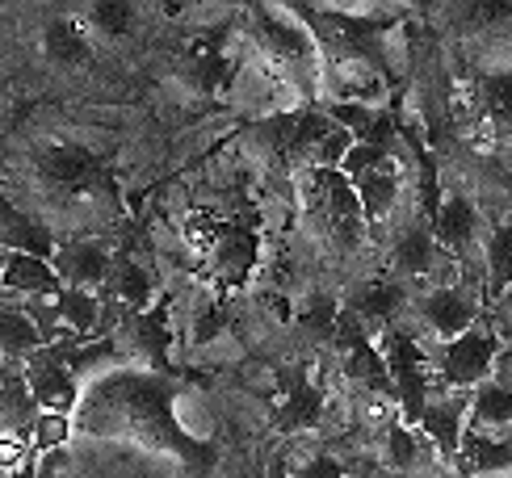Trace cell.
Instances as JSON below:
<instances>
[{
  "mask_svg": "<svg viewBox=\"0 0 512 478\" xmlns=\"http://www.w3.org/2000/svg\"><path fill=\"white\" fill-rule=\"evenodd\" d=\"M72 424L101 441H131L177 458L185 470L206 474L215 466V445L194 437L177 416V386L156 369H110L97 374L80 395Z\"/></svg>",
  "mask_w": 512,
  "mask_h": 478,
  "instance_id": "obj_1",
  "label": "cell"
},
{
  "mask_svg": "<svg viewBox=\"0 0 512 478\" xmlns=\"http://www.w3.org/2000/svg\"><path fill=\"white\" fill-rule=\"evenodd\" d=\"M252 34H256V47L290 76V84H298L311 97L328 89L324 42L311 30V21H303L298 5H256Z\"/></svg>",
  "mask_w": 512,
  "mask_h": 478,
  "instance_id": "obj_2",
  "label": "cell"
},
{
  "mask_svg": "<svg viewBox=\"0 0 512 478\" xmlns=\"http://www.w3.org/2000/svg\"><path fill=\"white\" fill-rule=\"evenodd\" d=\"M382 361H387V374L395 386V403L403 407V424H416L420 411L429 407V399L437 395V374H433V357L420 349V340L403 328H387L382 332Z\"/></svg>",
  "mask_w": 512,
  "mask_h": 478,
  "instance_id": "obj_3",
  "label": "cell"
},
{
  "mask_svg": "<svg viewBox=\"0 0 512 478\" xmlns=\"http://www.w3.org/2000/svg\"><path fill=\"white\" fill-rule=\"evenodd\" d=\"M433 374H437L441 390L475 395L483 382H492L500 374V340L475 323L471 332H462V336L441 344L437 357H433Z\"/></svg>",
  "mask_w": 512,
  "mask_h": 478,
  "instance_id": "obj_4",
  "label": "cell"
},
{
  "mask_svg": "<svg viewBox=\"0 0 512 478\" xmlns=\"http://www.w3.org/2000/svg\"><path fill=\"white\" fill-rule=\"evenodd\" d=\"M311 210L315 219L324 223V231L332 235V244L340 248H357L366 239V210L357 202V189L340 168H311Z\"/></svg>",
  "mask_w": 512,
  "mask_h": 478,
  "instance_id": "obj_5",
  "label": "cell"
},
{
  "mask_svg": "<svg viewBox=\"0 0 512 478\" xmlns=\"http://www.w3.org/2000/svg\"><path fill=\"white\" fill-rule=\"evenodd\" d=\"M433 235H437V244L441 252L450 256V260H466V256H475L483 248V210L475 202V193L466 189V185H445L441 189V198H437V210H433Z\"/></svg>",
  "mask_w": 512,
  "mask_h": 478,
  "instance_id": "obj_6",
  "label": "cell"
},
{
  "mask_svg": "<svg viewBox=\"0 0 512 478\" xmlns=\"http://www.w3.org/2000/svg\"><path fill=\"white\" fill-rule=\"evenodd\" d=\"M416 311L424 319V328L445 344V340H454L462 332H471L479 323V294L466 286V281H441V286L424 290Z\"/></svg>",
  "mask_w": 512,
  "mask_h": 478,
  "instance_id": "obj_7",
  "label": "cell"
},
{
  "mask_svg": "<svg viewBox=\"0 0 512 478\" xmlns=\"http://www.w3.org/2000/svg\"><path fill=\"white\" fill-rule=\"evenodd\" d=\"M26 386L30 395L42 411H51V416H76L80 407V382H76V369L63 361L55 349H42L26 361Z\"/></svg>",
  "mask_w": 512,
  "mask_h": 478,
  "instance_id": "obj_8",
  "label": "cell"
},
{
  "mask_svg": "<svg viewBox=\"0 0 512 478\" xmlns=\"http://www.w3.org/2000/svg\"><path fill=\"white\" fill-rule=\"evenodd\" d=\"M38 172L68 193H93L101 185V160L84 143L51 139L38 147Z\"/></svg>",
  "mask_w": 512,
  "mask_h": 478,
  "instance_id": "obj_9",
  "label": "cell"
},
{
  "mask_svg": "<svg viewBox=\"0 0 512 478\" xmlns=\"http://www.w3.org/2000/svg\"><path fill=\"white\" fill-rule=\"evenodd\" d=\"M328 93L345 105H370V110H378L387 101V76H382L374 55H332Z\"/></svg>",
  "mask_w": 512,
  "mask_h": 478,
  "instance_id": "obj_10",
  "label": "cell"
},
{
  "mask_svg": "<svg viewBox=\"0 0 512 478\" xmlns=\"http://www.w3.org/2000/svg\"><path fill=\"white\" fill-rule=\"evenodd\" d=\"M420 432L437 445L441 462H458L462 453V437L471 428V395H454V390H437L429 399V407L420 411Z\"/></svg>",
  "mask_w": 512,
  "mask_h": 478,
  "instance_id": "obj_11",
  "label": "cell"
},
{
  "mask_svg": "<svg viewBox=\"0 0 512 478\" xmlns=\"http://www.w3.org/2000/svg\"><path fill=\"white\" fill-rule=\"evenodd\" d=\"M261 256V235L248 223H219L215 244H210V265H215L223 286H244Z\"/></svg>",
  "mask_w": 512,
  "mask_h": 478,
  "instance_id": "obj_12",
  "label": "cell"
},
{
  "mask_svg": "<svg viewBox=\"0 0 512 478\" xmlns=\"http://www.w3.org/2000/svg\"><path fill=\"white\" fill-rule=\"evenodd\" d=\"M353 189H357L361 210H366V223H387L391 214L399 210V198H403V164H399V156H387V160L370 164L366 172H357Z\"/></svg>",
  "mask_w": 512,
  "mask_h": 478,
  "instance_id": "obj_13",
  "label": "cell"
},
{
  "mask_svg": "<svg viewBox=\"0 0 512 478\" xmlns=\"http://www.w3.org/2000/svg\"><path fill=\"white\" fill-rule=\"evenodd\" d=\"M55 269L63 277V286H76V290H89V286H105L114 273V256L97 239H72L55 252Z\"/></svg>",
  "mask_w": 512,
  "mask_h": 478,
  "instance_id": "obj_14",
  "label": "cell"
},
{
  "mask_svg": "<svg viewBox=\"0 0 512 478\" xmlns=\"http://www.w3.org/2000/svg\"><path fill=\"white\" fill-rule=\"evenodd\" d=\"M324 407H328L324 386L311 382L307 374H294L282 390V403L273 411V424H277V432H307L324 420Z\"/></svg>",
  "mask_w": 512,
  "mask_h": 478,
  "instance_id": "obj_15",
  "label": "cell"
},
{
  "mask_svg": "<svg viewBox=\"0 0 512 478\" xmlns=\"http://www.w3.org/2000/svg\"><path fill=\"white\" fill-rule=\"evenodd\" d=\"M458 470H462V474H475V478L512 474V432H479V428H466L462 453H458Z\"/></svg>",
  "mask_w": 512,
  "mask_h": 478,
  "instance_id": "obj_16",
  "label": "cell"
},
{
  "mask_svg": "<svg viewBox=\"0 0 512 478\" xmlns=\"http://www.w3.org/2000/svg\"><path fill=\"white\" fill-rule=\"evenodd\" d=\"M441 256L445 252L437 244L433 227H420V223H412L408 231H399V239L391 244V265L403 277H433L437 265H441Z\"/></svg>",
  "mask_w": 512,
  "mask_h": 478,
  "instance_id": "obj_17",
  "label": "cell"
},
{
  "mask_svg": "<svg viewBox=\"0 0 512 478\" xmlns=\"http://www.w3.org/2000/svg\"><path fill=\"white\" fill-rule=\"evenodd\" d=\"M0 286L13 294H30V298H55L63 290V277L51 260H38L26 252H9L5 273H0Z\"/></svg>",
  "mask_w": 512,
  "mask_h": 478,
  "instance_id": "obj_18",
  "label": "cell"
},
{
  "mask_svg": "<svg viewBox=\"0 0 512 478\" xmlns=\"http://www.w3.org/2000/svg\"><path fill=\"white\" fill-rule=\"evenodd\" d=\"M0 248L5 252H26V256H38V260H51L55 256V235L34 223L30 214H21L17 206H9L0 198Z\"/></svg>",
  "mask_w": 512,
  "mask_h": 478,
  "instance_id": "obj_19",
  "label": "cell"
},
{
  "mask_svg": "<svg viewBox=\"0 0 512 478\" xmlns=\"http://www.w3.org/2000/svg\"><path fill=\"white\" fill-rule=\"evenodd\" d=\"M122 340L131 344V349L160 374L164 357H168V307H164V302H156L152 311L126 319V323H122Z\"/></svg>",
  "mask_w": 512,
  "mask_h": 478,
  "instance_id": "obj_20",
  "label": "cell"
},
{
  "mask_svg": "<svg viewBox=\"0 0 512 478\" xmlns=\"http://www.w3.org/2000/svg\"><path fill=\"white\" fill-rule=\"evenodd\" d=\"M479 260H483V286H487V294L504 298L512 290V219L487 227Z\"/></svg>",
  "mask_w": 512,
  "mask_h": 478,
  "instance_id": "obj_21",
  "label": "cell"
},
{
  "mask_svg": "<svg viewBox=\"0 0 512 478\" xmlns=\"http://www.w3.org/2000/svg\"><path fill=\"white\" fill-rule=\"evenodd\" d=\"M42 55L59 63V68H80V63H89L93 47H89V34H84L80 21L51 17L47 26H42Z\"/></svg>",
  "mask_w": 512,
  "mask_h": 478,
  "instance_id": "obj_22",
  "label": "cell"
},
{
  "mask_svg": "<svg viewBox=\"0 0 512 478\" xmlns=\"http://www.w3.org/2000/svg\"><path fill=\"white\" fill-rule=\"evenodd\" d=\"M471 428L479 432H512V382L496 374L471 395Z\"/></svg>",
  "mask_w": 512,
  "mask_h": 478,
  "instance_id": "obj_23",
  "label": "cell"
},
{
  "mask_svg": "<svg viewBox=\"0 0 512 478\" xmlns=\"http://www.w3.org/2000/svg\"><path fill=\"white\" fill-rule=\"evenodd\" d=\"M105 286L114 290V298L122 302L131 315H143V311H152L156 307V286H152V277H147V269L139 265V260H131V256H114V273H110V281Z\"/></svg>",
  "mask_w": 512,
  "mask_h": 478,
  "instance_id": "obj_24",
  "label": "cell"
},
{
  "mask_svg": "<svg viewBox=\"0 0 512 478\" xmlns=\"http://www.w3.org/2000/svg\"><path fill=\"white\" fill-rule=\"evenodd\" d=\"M51 302H55V315H59L63 328H68L72 340H89V336L101 332V302H97V294L63 286Z\"/></svg>",
  "mask_w": 512,
  "mask_h": 478,
  "instance_id": "obj_25",
  "label": "cell"
},
{
  "mask_svg": "<svg viewBox=\"0 0 512 478\" xmlns=\"http://www.w3.org/2000/svg\"><path fill=\"white\" fill-rule=\"evenodd\" d=\"M399 302H403V290L399 286H361V290H353V298L345 302V315H353L361 328H382L387 332V323L395 319V311H399Z\"/></svg>",
  "mask_w": 512,
  "mask_h": 478,
  "instance_id": "obj_26",
  "label": "cell"
},
{
  "mask_svg": "<svg viewBox=\"0 0 512 478\" xmlns=\"http://www.w3.org/2000/svg\"><path fill=\"white\" fill-rule=\"evenodd\" d=\"M42 349H47V340H42V328H38L34 315L0 311V353L13 357V361H30Z\"/></svg>",
  "mask_w": 512,
  "mask_h": 478,
  "instance_id": "obj_27",
  "label": "cell"
},
{
  "mask_svg": "<svg viewBox=\"0 0 512 478\" xmlns=\"http://www.w3.org/2000/svg\"><path fill=\"white\" fill-rule=\"evenodd\" d=\"M479 101H483L487 122L504 130V135H512V63L492 68L479 80Z\"/></svg>",
  "mask_w": 512,
  "mask_h": 478,
  "instance_id": "obj_28",
  "label": "cell"
},
{
  "mask_svg": "<svg viewBox=\"0 0 512 478\" xmlns=\"http://www.w3.org/2000/svg\"><path fill=\"white\" fill-rule=\"evenodd\" d=\"M84 17H89V26L105 38H126L135 30V9L131 5H122V0H101V5H89L84 9Z\"/></svg>",
  "mask_w": 512,
  "mask_h": 478,
  "instance_id": "obj_29",
  "label": "cell"
},
{
  "mask_svg": "<svg viewBox=\"0 0 512 478\" xmlns=\"http://www.w3.org/2000/svg\"><path fill=\"white\" fill-rule=\"evenodd\" d=\"M387 458H391V466H399V470H412V466L420 462V445H416L412 428L403 424V420H395V424L387 428Z\"/></svg>",
  "mask_w": 512,
  "mask_h": 478,
  "instance_id": "obj_30",
  "label": "cell"
},
{
  "mask_svg": "<svg viewBox=\"0 0 512 478\" xmlns=\"http://www.w3.org/2000/svg\"><path fill=\"white\" fill-rule=\"evenodd\" d=\"M294 478H349V474L332 453H315V458H307L303 466H294Z\"/></svg>",
  "mask_w": 512,
  "mask_h": 478,
  "instance_id": "obj_31",
  "label": "cell"
},
{
  "mask_svg": "<svg viewBox=\"0 0 512 478\" xmlns=\"http://www.w3.org/2000/svg\"><path fill=\"white\" fill-rule=\"evenodd\" d=\"M42 474V466H38V458H34V453H30V458H21L5 478H38Z\"/></svg>",
  "mask_w": 512,
  "mask_h": 478,
  "instance_id": "obj_32",
  "label": "cell"
},
{
  "mask_svg": "<svg viewBox=\"0 0 512 478\" xmlns=\"http://www.w3.org/2000/svg\"><path fill=\"white\" fill-rule=\"evenodd\" d=\"M5 260H9V252H5V248H0V273H5Z\"/></svg>",
  "mask_w": 512,
  "mask_h": 478,
  "instance_id": "obj_33",
  "label": "cell"
},
{
  "mask_svg": "<svg viewBox=\"0 0 512 478\" xmlns=\"http://www.w3.org/2000/svg\"><path fill=\"white\" fill-rule=\"evenodd\" d=\"M441 478H462V474H454V470H445V474H441Z\"/></svg>",
  "mask_w": 512,
  "mask_h": 478,
  "instance_id": "obj_34",
  "label": "cell"
},
{
  "mask_svg": "<svg viewBox=\"0 0 512 478\" xmlns=\"http://www.w3.org/2000/svg\"><path fill=\"white\" fill-rule=\"evenodd\" d=\"M38 478H51V470H47V466H42V474H38Z\"/></svg>",
  "mask_w": 512,
  "mask_h": 478,
  "instance_id": "obj_35",
  "label": "cell"
},
{
  "mask_svg": "<svg viewBox=\"0 0 512 478\" xmlns=\"http://www.w3.org/2000/svg\"><path fill=\"white\" fill-rule=\"evenodd\" d=\"M504 478H512V474H504Z\"/></svg>",
  "mask_w": 512,
  "mask_h": 478,
  "instance_id": "obj_36",
  "label": "cell"
},
{
  "mask_svg": "<svg viewBox=\"0 0 512 478\" xmlns=\"http://www.w3.org/2000/svg\"><path fill=\"white\" fill-rule=\"evenodd\" d=\"M273 478H277V474H273Z\"/></svg>",
  "mask_w": 512,
  "mask_h": 478,
  "instance_id": "obj_37",
  "label": "cell"
}]
</instances>
